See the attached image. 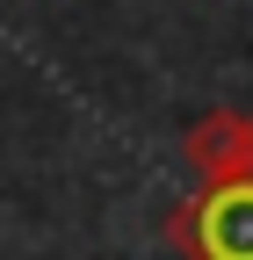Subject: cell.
<instances>
[{"label": "cell", "mask_w": 253, "mask_h": 260, "mask_svg": "<svg viewBox=\"0 0 253 260\" xmlns=\"http://www.w3.org/2000/svg\"><path fill=\"white\" fill-rule=\"evenodd\" d=\"M188 167L203 174V188H225V181H253V116L246 109H210L188 123Z\"/></svg>", "instance_id": "obj_2"}, {"label": "cell", "mask_w": 253, "mask_h": 260, "mask_svg": "<svg viewBox=\"0 0 253 260\" xmlns=\"http://www.w3.org/2000/svg\"><path fill=\"white\" fill-rule=\"evenodd\" d=\"M167 239L181 246V260H253V181H225L174 203Z\"/></svg>", "instance_id": "obj_1"}]
</instances>
